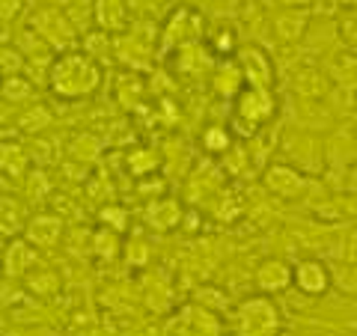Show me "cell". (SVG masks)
Returning <instances> with one entry per match:
<instances>
[{
  "mask_svg": "<svg viewBox=\"0 0 357 336\" xmlns=\"http://www.w3.org/2000/svg\"><path fill=\"white\" fill-rule=\"evenodd\" d=\"M30 164V152L21 143H3L0 146V170L13 178H21Z\"/></svg>",
  "mask_w": 357,
  "mask_h": 336,
  "instance_id": "cell-22",
  "label": "cell"
},
{
  "mask_svg": "<svg viewBox=\"0 0 357 336\" xmlns=\"http://www.w3.org/2000/svg\"><path fill=\"white\" fill-rule=\"evenodd\" d=\"M211 86H215V93L223 96V98H238L241 89L248 86V81H244V72L236 57L223 60L215 66V72H211Z\"/></svg>",
  "mask_w": 357,
  "mask_h": 336,
  "instance_id": "cell-16",
  "label": "cell"
},
{
  "mask_svg": "<svg viewBox=\"0 0 357 336\" xmlns=\"http://www.w3.org/2000/svg\"><path fill=\"white\" fill-rule=\"evenodd\" d=\"M0 271H3L6 277H13V280H18V277H24L33 265H36V247L27 241V238H13L3 247V253H0Z\"/></svg>",
  "mask_w": 357,
  "mask_h": 336,
  "instance_id": "cell-14",
  "label": "cell"
},
{
  "mask_svg": "<svg viewBox=\"0 0 357 336\" xmlns=\"http://www.w3.org/2000/svg\"><path fill=\"white\" fill-rule=\"evenodd\" d=\"M262 185L277 199H301L310 190V176L292 164H271L262 173Z\"/></svg>",
  "mask_w": 357,
  "mask_h": 336,
  "instance_id": "cell-3",
  "label": "cell"
},
{
  "mask_svg": "<svg viewBox=\"0 0 357 336\" xmlns=\"http://www.w3.org/2000/svg\"><path fill=\"white\" fill-rule=\"evenodd\" d=\"M15 13H18V0H0V15L13 18Z\"/></svg>",
  "mask_w": 357,
  "mask_h": 336,
  "instance_id": "cell-33",
  "label": "cell"
},
{
  "mask_svg": "<svg viewBox=\"0 0 357 336\" xmlns=\"http://www.w3.org/2000/svg\"><path fill=\"white\" fill-rule=\"evenodd\" d=\"M0 274H3V271H0Z\"/></svg>",
  "mask_w": 357,
  "mask_h": 336,
  "instance_id": "cell-39",
  "label": "cell"
},
{
  "mask_svg": "<svg viewBox=\"0 0 357 336\" xmlns=\"http://www.w3.org/2000/svg\"><path fill=\"white\" fill-rule=\"evenodd\" d=\"M176 69L182 75H191V77L208 75V72H215V54H211V48L203 42L182 45L176 54Z\"/></svg>",
  "mask_w": 357,
  "mask_h": 336,
  "instance_id": "cell-15",
  "label": "cell"
},
{
  "mask_svg": "<svg viewBox=\"0 0 357 336\" xmlns=\"http://www.w3.org/2000/svg\"><path fill=\"white\" fill-rule=\"evenodd\" d=\"M152 48H155V30L143 36L140 27H131V33H126V36L116 42L119 60L126 66H131V69H143L152 57Z\"/></svg>",
  "mask_w": 357,
  "mask_h": 336,
  "instance_id": "cell-11",
  "label": "cell"
},
{
  "mask_svg": "<svg viewBox=\"0 0 357 336\" xmlns=\"http://www.w3.org/2000/svg\"><path fill=\"white\" fill-rule=\"evenodd\" d=\"M170 336H220V319L208 307H182L167 324Z\"/></svg>",
  "mask_w": 357,
  "mask_h": 336,
  "instance_id": "cell-4",
  "label": "cell"
},
{
  "mask_svg": "<svg viewBox=\"0 0 357 336\" xmlns=\"http://www.w3.org/2000/svg\"><path fill=\"white\" fill-rule=\"evenodd\" d=\"M122 86H119V102L126 105V107H134L143 98V84H140V77L137 75H126L119 81Z\"/></svg>",
  "mask_w": 357,
  "mask_h": 336,
  "instance_id": "cell-28",
  "label": "cell"
},
{
  "mask_svg": "<svg viewBox=\"0 0 357 336\" xmlns=\"http://www.w3.org/2000/svg\"><path fill=\"white\" fill-rule=\"evenodd\" d=\"M328 77H331L333 86L342 89V93H357V54L340 51L337 57L328 63Z\"/></svg>",
  "mask_w": 357,
  "mask_h": 336,
  "instance_id": "cell-20",
  "label": "cell"
},
{
  "mask_svg": "<svg viewBox=\"0 0 357 336\" xmlns=\"http://www.w3.org/2000/svg\"><path fill=\"white\" fill-rule=\"evenodd\" d=\"M236 45H238L236 33L223 27V30H218V36L208 42V48H211V54H236Z\"/></svg>",
  "mask_w": 357,
  "mask_h": 336,
  "instance_id": "cell-31",
  "label": "cell"
},
{
  "mask_svg": "<svg viewBox=\"0 0 357 336\" xmlns=\"http://www.w3.org/2000/svg\"><path fill=\"white\" fill-rule=\"evenodd\" d=\"M277 110V98L271 89H253V86H244L241 96L236 98V116L250 122V125H265L268 119L274 116Z\"/></svg>",
  "mask_w": 357,
  "mask_h": 336,
  "instance_id": "cell-6",
  "label": "cell"
},
{
  "mask_svg": "<svg viewBox=\"0 0 357 336\" xmlns=\"http://www.w3.org/2000/svg\"><path fill=\"white\" fill-rule=\"evenodd\" d=\"M102 223L107 229H114V232H122L128 227V211L122 208V206H105L102 208Z\"/></svg>",
  "mask_w": 357,
  "mask_h": 336,
  "instance_id": "cell-30",
  "label": "cell"
},
{
  "mask_svg": "<svg viewBox=\"0 0 357 336\" xmlns=\"http://www.w3.org/2000/svg\"><path fill=\"white\" fill-rule=\"evenodd\" d=\"M351 131H354V137H357V119H354V125H351Z\"/></svg>",
  "mask_w": 357,
  "mask_h": 336,
  "instance_id": "cell-36",
  "label": "cell"
},
{
  "mask_svg": "<svg viewBox=\"0 0 357 336\" xmlns=\"http://www.w3.org/2000/svg\"><path fill=\"white\" fill-rule=\"evenodd\" d=\"M24 238L33 244L36 250H51L57 247L63 238V220L57 215H33L27 220Z\"/></svg>",
  "mask_w": 357,
  "mask_h": 336,
  "instance_id": "cell-13",
  "label": "cell"
},
{
  "mask_svg": "<svg viewBox=\"0 0 357 336\" xmlns=\"http://www.w3.org/2000/svg\"><path fill=\"white\" fill-rule=\"evenodd\" d=\"M236 60L244 72V81L253 89H271L274 84V63L268 60V54L256 45H248V48L236 51Z\"/></svg>",
  "mask_w": 357,
  "mask_h": 336,
  "instance_id": "cell-7",
  "label": "cell"
},
{
  "mask_svg": "<svg viewBox=\"0 0 357 336\" xmlns=\"http://www.w3.org/2000/svg\"><path fill=\"white\" fill-rule=\"evenodd\" d=\"M331 89H333L331 77L321 69H298L292 75V93L301 102H328Z\"/></svg>",
  "mask_w": 357,
  "mask_h": 336,
  "instance_id": "cell-12",
  "label": "cell"
},
{
  "mask_svg": "<svg viewBox=\"0 0 357 336\" xmlns=\"http://www.w3.org/2000/svg\"><path fill=\"white\" fill-rule=\"evenodd\" d=\"M48 86L63 102H81L102 86V66L86 51L60 54L48 69Z\"/></svg>",
  "mask_w": 357,
  "mask_h": 336,
  "instance_id": "cell-1",
  "label": "cell"
},
{
  "mask_svg": "<svg viewBox=\"0 0 357 336\" xmlns=\"http://www.w3.org/2000/svg\"><path fill=\"white\" fill-rule=\"evenodd\" d=\"M27 206L13 194H0V235L3 238H18L27 229Z\"/></svg>",
  "mask_w": 357,
  "mask_h": 336,
  "instance_id": "cell-17",
  "label": "cell"
},
{
  "mask_svg": "<svg viewBox=\"0 0 357 336\" xmlns=\"http://www.w3.org/2000/svg\"><path fill=\"white\" fill-rule=\"evenodd\" d=\"M0 84H3V81H0Z\"/></svg>",
  "mask_w": 357,
  "mask_h": 336,
  "instance_id": "cell-38",
  "label": "cell"
},
{
  "mask_svg": "<svg viewBox=\"0 0 357 336\" xmlns=\"http://www.w3.org/2000/svg\"><path fill=\"white\" fill-rule=\"evenodd\" d=\"M328 3H331V6H354L357 0H328Z\"/></svg>",
  "mask_w": 357,
  "mask_h": 336,
  "instance_id": "cell-35",
  "label": "cell"
},
{
  "mask_svg": "<svg viewBox=\"0 0 357 336\" xmlns=\"http://www.w3.org/2000/svg\"><path fill=\"white\" fill-rule=\"evenodd\" d=\"M33 96V86L27 77H21V75H9L3 84H0V98H3L6 105H21V102H27V98Z\"/></svg>",
  "mask_w": 357,
  "mask_h": 336,
  "instance_id": "cell-24",
  "label": "cell"
},
{
  "mask_svg": "<svg viewBox=\"0 0 357 336\" xmlns=\"http://www.w3.org/2000/svg\"><path fill=\"white\" fill-rule=\"evenodd\" d=\"M143 217H146V223L155 232H173L178 223H182V206L170 197H158L155 203L146 206Z\"/></svg>",
  "mask_w": 357,
  "mask_h": 336,
  "instance_id": "cell-19",
  "label": "cell"
},
{
  "mask_svg": "<svg viewBox=\"0 0 357 336\" xmlns=\"http://www.w3.org/2000/svg\"><path fill=\"white\" fill-rule=\"evenodd\" d=\"M274 36L280 42H298L310 30V9H280L274 18Z\"/></svg>",
  "mask_w": 357,
  "mask_h": 336,
  "instance_id": "cell-18",
  "label": "cell"
},
{
  "mask_svg": "<svg viewBox=\"0 0 357 336\" xmlns=\"http://www.w3.org/2000/svg\"><path fill=\"white\" fill-rule=\"evenodd\" d=\"M30 289L33 292H39V295H48V292H54V289H60V283H57V277L54 274H42L39 280L30 277Z\"/></svg>",
  "mask_w": 357,
  "mask_h": 336,
  "instance_id": "cell-32",
  "label": "cell"
},
{
  "mask_svg": "<svg viewBox=\"0 0 357 336\" xmlns=\"http://www.w3.org/2000/svg\"><path fill=\"white\" fill-rule=\"evenodd\" d=\"M33 30H36L48 45H54V48H66V45L75 42V30L69 24V18L54 6L39 9V13L33 15Z\"/></svg>",
  "mask_w": 357,
  "mask_h": 336,
  "instance_id": "cell-9",
  "label": "cell"
},
{
  "mask_svg": "<svg viewBox=\"0 0 357 336\" xmlns=\"http://www.w3.org/2000/svg\"><path fill=\"white\" fill-rule=\"evenodd\" d=\"M283 9H310L312 0H277Z\"/></svg>",
  "mask_w": 357,
  "mask_h": 336,
  "instance_id": "cell-34",
  "label": "cell"
},
{
  "mask_svg": "<svg viewBox=\"0 0 357 336\" xmlns=\"http://www.w3.org/2000/svg\"><path fill=\"white\" fill-rule=\"evenodd\" d=\"M93 253L98 256V259H116L119 256V235L114 229L102 227L93 235Z\"/></svg>",
  "mask_w": 357,
  "mask_h": 336,
  "instance_id": "cell-26",
  "label": "cell"
},
{
  "mask_svg": "<svg viewBox=\"0 0 357 336\" xmlns=\"http://www.w3.org/2000/svg\"><path fill=\"white\" fill-rule=\"evenodd\" d=\"M354 107H357V98H354Z\"/></svg>",
  "mask_w": 357,
  "mask_h": 336,
  "instance_id": "cell-37",
  "label": "cell"
},
{
  "mask_svg": "<svg viewBox=\"0 0 357 336\" xmlns=\"http://www.w3.org/2000/svg\"><path fill=\"white\" fill-rule=\"evenodd\" d=\"M128 167H131V173L134 176H155V170H158V158H155V152L152 149H134L128 155Z\"/></svg>",
  "mask_w": 357,
  "mask_h": 336,
  "instance_id": "cell-27",
  "label": "cell"
},
{
  "mask_svg": "<svg viewBox=\"0 0 357 336\" xmlns=\"http://www.w3.org/2000/svg\"><path fill=\"white\" fill-rule=\"evenodd\" d=\"M93 15L105 33H119L128 24V3L126 0H96Z\"/></svg>",
  "mask_w": 357,
  "mask_h": 336,
  "instance_id": "cell-21",
  "label": "cell"
},
{
  "mask_svg": "<svg viewBox=\"0 0 357 336\" xmlns=\"http://www.w3.org/2000/svg\"><path fill=\"white\" fill-rule=\"evenodd\" d=\"M48 122H51V114L39 105V107H30L27 114L18 119V125L24 131H42V128H48Z\"/></svg>",
  "mask_w": 357,
  "mask_h": 336,
  "instance_id": "cell-29",
  "label": "cell"
},
{
  "mask_svg": "<svg viewBox=\"0 0 357 336\" xmlns=\"http://www.w3.org/2000/svg\"><path fill=\"white\" fill-rule=\"evenodd\" d=\"M203 149L208 155H227L232 149V131L227 125H208L203 131Z\"/></svg>",
  "mask_w": 357,
  "mask_h": 336,
  "instance_id": "cell-25",
  "label": "cell"
},
{
  "mask_svg": "<svg viewBox=\"0 0 357 336\" xmlns=\"http://www.w3.org/2000/svg\"><path fill=\"white\" fill-rule=\"evenodd\" d=\"M236 336H280L283 312L271 295H250L232 312Z\"/></svg>",
  "mask_w": 357,
  "mask_h": 336,
  "instance_id": "cell-2",
  "label": "cell"
},
{
  "mask_svg": "<svg viewBox=\"0 0 357 336\" xmlns=\"http://www.w3.org/2000/svg\"><path fill=\"white\" fill-rule=\"evenodd\" d=\"M69 155L77 164H93L98 155H102V140L96 134H77L69 143Z\"/></svg>",
  "mask_w": 357,
  "mask_h": 336,
  "instance_id": "cell-23",
  "label": "cell"
},
{
  "mask_svg": "<svg viewBox=\"0 0 357 336\" xmlns=\"http://www.w3.org/2000/svg\"><path fill=\"white\" fill-rule=\"evenodd\" d=\"M203 36V18H199L194 9H176L170 15V21L164 24V48H173V45H191V42H199Z\"/></svg>",
  "mask_w": 357,
  "mask_h": 336,
  "instance_id": "cell-8",
  "label": "cell"
},
{
  "mask_svg": "<svg viewBox=\"0 0 357 336\" xmlns=\"http://www.w3.org/2000/svg\"><path fill=\"white\" fill-rule=\"evenodd\" d=\"M253 286L259 289V295H280L292 286V265L286 259H262L253 271Z\"/></svg>",
  "mask_w": 357,
  "mask_h": 336,
  "instance_id": "cell-10",
  "label": "cell"
},
{
  "mask_svg": "<svg viewBox=\"0 0 357 336\" xmlns=\"http://www.w3.org/2000/svg\"><path fill=\"white\" fill-rule=\"evenodd\" d=\"M292 286L298 289L301 295H310V298H321L331 292L333 286V271L328 268V262L316 259V256H310V259H298L292 265Z\"/></svg>",
  "mask_w": 357,
  "mask_h": 336,
  "instance_id": "cell-5",
  "label": "cell"
}]
</instances>
